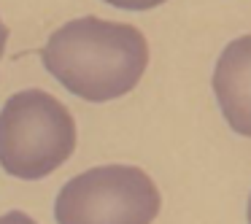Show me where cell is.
I'll use <instances>...</instances> for the list:
<instances>
[{"label": "cell", "instance_id": "3", "mask_svg": "<svg viewBox=\"0 0 251 224\" xmlns=\"http://www.w3.org/2000/svg\"><path fill=\"white\" fill-rule=\"evenodd\" d=\"M159 189L135 165H100L71 178L54 202L57 224H151Z\"/></svg>", "mask_w": 251, "mask_h": 224}, {"label": "cell", "instance_id": "8", "mask_svg": "<svg viewBox=\"0 0 251 224\" xmlns=\"http://www.w3.org/2000/svg\"><path fill=\"white\" fill-rule=\"evenodd\" d=\"M246 216H249V224H251V197H249V211H246Z\"/></svg>", "mask_w": 251, "mask_h": 224}, {"label": "cell", "instance_id": "1", "mask_svg": "<svg viewBox=\"0 0 251 224\" xmlns=\"http://www.w3.org/2000/svg\"><path fill=\"white\" fill-rule=\"evenodd\" d=\"M44 68L89 103L127 95L149 65V41L138 27L81 17L49 35L41 51Z\"/></svg>", "mask_w": 251, "mask_h": 224}, {"label": "cell", "instance_id": "5", "mask_svg": "<svg viewBox=\"0 0 251 224\" xmlns=\"http://www.w3.org/2000/svg\"><path fill=\"white\" fill-rule=\"evenodd\" d=\"M116 8H127V11H146V8H154V6H162L165 0H105Z\"/></svg>", "mask_w": 251, "mask_h": 224}, {"label": "cell", "instance_id": "7", "mask_svg": "<svg viewBox=\"0 0 251 224\" xmlns=\"http://www.w3.org/2000/svg\"><path fill=\"white\" fill-rule=\"evenodd\" d=\"M6 41H8V27L3 25V19H0V54H3V49H6Z\"/></svg>", "mask_w": 251, "mask_h": 224}, {"label": "cell", "instance_id": "2", "mask_svg": "<svg viewBox=\"0 0 251 224\" xmlns=\"http://www.w3.org/2000/svg\"><path fill=\"white\" fill-rule=\"evenodd\" d=\"M76 149L71 111L44 89H22L0 111V165L17 178L35 181L57 170Z\"/></svg>", "mask_w": 251, "mask_h": 224}, {"label": "cell", "instance_id": "4", "mask_svg": "<svg viewBox=\"0 0 251 224\" xmlns=\"http://www.w3.org/2000/svg\"><path fill=\"white\" fill-rule=\"evenodd\" d=\"M213 92L229 127L251 138V35L222 49L213 68Z\"/></svg>", "mask_w": 251, "mask_h": 224}, {"label": "cell", "instance_id": "6", "mask_svg": "<svg viewBox=\"0 0 251 224\" xmlns=\"http://www.w3.org/2000/svg\"><path fill=\"white\" fill-rule=\"evenodd\" d=\"M0 224H35V219H30L25 211H8L0 216Z\"/></svg>", "mask_w": 251, "mask_h": 224}]
</instances>
